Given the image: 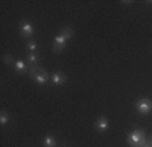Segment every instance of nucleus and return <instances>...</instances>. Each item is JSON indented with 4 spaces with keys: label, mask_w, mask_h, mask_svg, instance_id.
I'll return each instance as SVG.
<instances>
[{
    "label": "nucleus",
    "mask_w": 152,
    "mask_h": 147,
    "mask_svg": "<svg viewBox=\"0 0 152 147\" xmlns=\"http://www.w3.org/2000/svg\"><path fill=\"white\" fill-rule=\"evenodd\" d=\"M136 110L141 115H148L152 112V99L149 98H140L139 101H136L134 104Z\"/></svg>",
    "instance_id": "obj_2"
},
{
    "label": "nucleus",
    "mask_w": 152,
    "mask_h": 147,
    "mask_svg": "<svg viewBox=\"0 0 152 147\" xmlns=\"http://www.w3.org/2000/svg\"><path fill=\"white\" fill-rule=\"evenodd\" d=\"M50 80L54 86H61V85H64L66 82V76L63 72H54L53 75H52Z\"/></svg>",
    "instance_id": "obj_7"
},
{
    "label": "nucleus",
    "mask_w": 152,
    "mask_h": 147,
    "mask_svg": "<svg viewBox=\"0 0 152 147\" xmlns=\"http://www.w3.org/2000/svg\"><path fill=\"white\" fill-rule=\"evenodd\" d=\"M44 147H56V144H57V140L54 139L52 135H46V136L44 137Z\"/></svg>",
    "instance_id": "obj_9"
},
{
    "label": "nucleus",
    "mask_w": 152,
    "mask_h": 147,
    "mask_svg": "<svg viewBox=\"0 0 152 147\" xmlns=\"http://www.w3.org/2000/svg\"><path fill=\"white\" fill-rule=\"evenodd\" d=\"M3 61L7 64V65H11V64H15V61H14V56L12 54H4L3 56Z\"/></svg>",
    "instance_id": "obj_15"
},
{
    "label": "nucleus",
    "mask_w": 152,
    "mask_h": 147,
    "mask_svg": "<svg viewBox=\"0 0 152 147\" xmlns=\"http://www.w3.org/2000/svg\"><path fill=\"white\" fill-rule=\"evenodd\" d=\"M8 115H7L4 110H1V113H0V124H1V127H4V125L8 124Z\"/></svg>",
    "instance_id": "obj_13"
},
{
    "label": "nucleus",
    "mask_w": 152,
    "mask_h": 147,
    "mask_svg": "<svg viewBox=\"0 0 152 147\" xmlns=\"http://www.w3.org/2000/svg\"><path fill=\"white\" fill-rule=\"evenodd\" d=\"M147 4H152V1H147Z\"/></svg>",
    "instance_id": "obj_17"
},
{
    "label": "nucleus",
    "mask_w": 152,
    "mask_h": 147,
    "mask_svg": "<svg viewBox=\"0 0 152 147\" xmlns=\"http://www.w3.org/2000/svg\"><path fill=\"white\" fill-rule=\"evenodd\" d=\"M34 82L37 85H39V86H44V85H46L48 82H49V74L46 72V70H44V68H39V71H38L37 75L34 76Z\"/></svg>",
    "instance_id": "obj_6"
},
{
    "label": "nucleus",
    "mask_w": 152,
    "mask_h": 147,
    "mask_svg": "<svg viewBox=\"0 0 152 147\" xmlns=\"http://www.w3.org/2000/svg\"><path fill=\"white\" fill-rule=\"evenodd\" d=\"M38 49V45L35 41H33V40H30V41L27 42V51L30 52V53H35Z\"/></svg>",
    "instance_id": "obj_12"
},
{
    "label": "nucleus",
    "mask_w": 152,
    "mask_h": 147,
    "mask_svg": "<svg viewBox=\"0 0 152 147\" xmlns=\"http://www.w3.org/2000/svg\"><path fill=\"white\" fill-rule=\"evenodd\" d=\"M151 143H152V140H151Z\"/></svg>",
    "instance_id": "obj_18"
},
{
    "label": "nucleus",
    "mask_w": 152,
    "mask_h": 147,
    "mask_svg": "<svg viewBox=\"0 0 152 147\" xmlns=\"http://www.w3.org/2000/svg\"><path fill=\"white\" fill-rule=\"evenodd\" d=\"M19 33H20L22 37L28 38V37H31V35L34 34V26L30 22H27V21H23V22H20V25H19Z\"/></svg>",
    "instance_id": "obj_3"
},
{
    "label": "nucleus",
    "mask_w": 152,
    "mask_h": 147,
    "mask_svg": "<svg viewBox=\"0 0 152 147\" xmlns=\"http://www.w3.org/2000/svg\"><path fill=\"white\" fill-rule=\"evenodd\" d=\"M128 144L132 147H142L145 144V132L142 129H134L126 136Z\"/></svg>",
    "instance_id": "obj_1"
},
{
    "label": "nucleus",
    "mask_w": 152,
    "mask_h": 147,
    "mask_svg": "<svg viewBox=\"0 0 152 147\" xmlns=\"http://www.w3.org/2000/svg\"><path fill=\"white\" fill-rule=\"evenodd\" d=\"M39 65H30V68H28V75H30V78H33V79H34V76L35 75H37V72L38 71H39Z\"/></svg>",
    "instance_id": "obj_14"
},
{
    "label": "nucleus",
    "mask_w": 152,
    "mask_h": 147,
    "mask_svg": "<svg viewBox=\"0 0 152 147\" xmlns=\"http://www.w3.org/2000/svg\"><path fill=\"white\" fill-rule=\"evenodd\" d=\"M109 120L107 117H104V116H101V117L95 121L94 124V128H95V131L99 132V134H102V132H106L109 129Z\"/></svg>",
    "instance_id": "obj_5"
},
{
    "label": "nucleus",
    "mask_w": 152,
    "mask_h": 147,
    "mask_svg": "<svg viewBox=\"0 0 152 147\" xmlns=\"http://www.w3.org/2000/svg\"><path fill=\"white\" fill-rule=\"evenodd\" d=\"M66 42H68V40H66L63 34L56 35L53 38V52L54 53H60V52L65 48Z\"/></svg>",
    "instance_id": "obj_4"
},
{
    "label": "nucleus",
    "mask_w": 152,
    "mask_h": 147,
    "mask_svg": "<svg viewBox=\"0 0 152 147\" xmlns=\"http://www.w3.org/2000/svg\"><path fill=\"white\" fill-rule=\"evenodd\" d=\"M14 68H15V71L18 74H26L28 72V68H27V63L26 61H23L22 59H18V60L15 61V64H14Z\"/></svg>",
    "instance_id": "obj_8"
},
{
    "label": "nucleus",
    "mask_w": 152,
    "mask_h": 147,
    "mask_svg": "<svg viewBox=\"0 0 152 147\" xmlns=\"http://www.w3.org/2000/svg\"><path fill=\"white\" fill-rule=\"evenodd\" d=\"M60 34H63L66 40H71L72 38V35H73V30H72V27L66 26V27H63V29H61Z\"/></svg>",
    "instance_id": "obj_10"
},
{
    "label": "nucleus",
    "mask_w": 152,
    "mask_h": 147,
    "mask_svg": "<svg viewBox=\"0 0 152 147\" xmlns=\"http://www.w3.org/2000/svg\"><path fill=\"white\" fill-rule=\"evenodd\" d=\"M38 60H39V57H38L37 53H28L27 54V63L30 64V65H37Z\"/></svg>",
    "instance_id": "obj_11"
},
{
    "label": "nucleus",
    "mask_w": 152,
    "mask_h": 147,
    "mask_svg": "<svg viewBox=\"0 0 152 147\" xmlns=\"http://www.w3.org/2000/svg\"><path fill=\"white\" fill-rule=\"evenodd\" d=\"M142 147H152V143H148V142H145V144H144Z\"/></svg>",
    "instance_id": "obj_16"
}]
</instances>
